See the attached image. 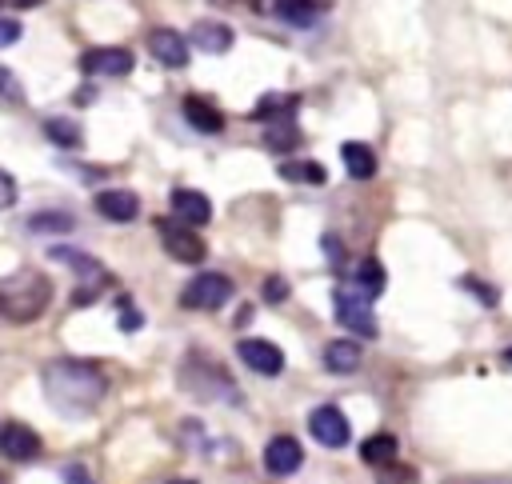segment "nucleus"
<instances>
[{"label":"nucleus","instance_id":"6e6552de","mask_svg":"<svg viewBox=\"0 0 512 484\" xmlns=\"http://www.w3.org/2000/svg\"><path fill=\"white\" fill-rule=\"evenodd\" d=\"M0 456H8V460H16V464L36 460V456H40V436H36L28 424L8 420V424L0 428Z\"/></svg>","mask_w":512,"mask_h":484},{"label":"nucleus","instance_id":"9d476101","mask_svg":"<svg viewBox=\"0 0 512 484\" xmlns=\"http://www.w3.org/2000/svg\"><path fill=\"white\" fill-rule=\"evenodd\" d=\"M304 464V448L292 440V436H272L264 444V468L272 476H292L296 468Z\"/></svg>","mask_w":512,"mask_h":484},{"label":"nucleus","instance_id":"f257e3e1","mask_svg":"<svg viewBox=\"0 0 512 484\" xmlns=\"http://www.w3.org/2000/svg\"><path fill=\"white\" fill-rule=\"evenodd\" d=\"M40 380H44L48 404L64 416H88L108 396L104 372L88 360H52V364H44Z\"/></svg>","mask_w":512,"mask_h":484},{"label":"nucleus","instance_id":"9b49d317","mask_svg":"<svg viewBox=\"0 0 512 484\" xmlns=\"http://www.w3.org/2000/svg\"><path fill=\"white\" fill-rule=\"evenodd\" d=\"M148 52L164 64V68H184L188 64V40L172 28H152L148 32Z\"/></svg>","mask_w":512,"mask_h":484},{"label":"nucleus","instance_id":"2eb2a0df","mask_svg":"<svg viewBox=\"0 0 512 484\" xmlns=\"http://www.w3.org/2000/svg\"><path fill=\"white\" fill-rule=\"evenodd\" d=\"M192 44H196L200 52H208V56H220V52L232 48V28L220 24V20H200V24L192 28Z\"/></svg>","mask_w":512,"mask_h":484},{"label":"nucleus","instance_id":"72a5a7b5","mask_svg":"<svg viewBox=\"0 0 512 484\" xmlns=\"http://www.w3.org/2000/svg\"><path fill=\"white\" fill-rule=\"evenodd\" d=\"M220 4H236V0H220Z\"/></svg>","mask_w":512,"mask_h":484},{"label":"nucleus","instance_id":"6ab92c4d","mask_svg":"<svg viewBox=\"0 0 512 484\" xmlns=\"http://www.w3.org/2000/svg\"><path fill=\"white\" fill-rule=\"evenodd\" d=\"M360 344L356 340H332V344H324V364L332 368V372H356L360 368Z\"/></svg>","mask_w":512,"mask_h":484},{"label":"nucleus","instance_id":"c85d7f7f","mask_svg":"<svg viewBox=\"0 0 512 484\" xmlns=\"http://www.w3.org/2000/svg\"><path fill=\"white\" fill-rule=\"evenodd\" d=\"M16 40H20V24L8 20V16H0V48H8V44H16Z\"/></svg>","mask_w":512,"mask_h":484},{"label":"nucleus","instance_id":"cd10ccee","mask_svg":"<svg viewBox=\"0 0 512 484\" xmlns=\"http://www.w3.org/2000/svg\"><path fill=\"white\" fill-rule=\"evenodd\" d=\"M284 296H288V284H284L280 276H268V280H264V300H272V304H280Z\"/></svg>","mask_w":512,"mask_h":484},{"label":"nucleus","instance_id":"bb28decb","mask_svg":"<svg viewBox=\"0 0 512 484\" xmlns=\"http://www.w3.org/2000/svg\"><path fill=\"white\" fill-rule=\"evenodd\" d=\"M0 96H4L8 104H24V88H20V80H12L8 68H0Z\"/></svg>","mask_w":512,"mask_h":484},{"label":"nucleus","instance_id":"7c9ffc66","mask_svg":"<svg viewBox=\"0 0 512 484\" xmlns=\"http://www.w3.org/2000/svg\"><path fill=\"white\" fill-rule=\"evenodd\" d=\"M64 484H92V480H88V472H84V468H76V464H72V468H64Z\"/></svg>","mask_w":512,"mask_h":484},{"label":"nucleus","instance_id":"5701e85b","mask_svg":"<svg viewBox=\"0 0 512 484\" xmlns=\"http://www.w3.org/2000/svg\"><path fill=\"white\" fill-rule=\"evenodd\" d=\"M360 456H364L368 464H388V460H396V440H392L388 432H376V436H368V440L360 444Z\"/></svg>","mask_w":512,"mask_h":484},{"label":"nucleus","instance_id":"f704fd0d","mask_svg":"<svg viewBox=\"0 0 512 484\" xmlns=\"http://www.w3.org/2000/svg\"><path fill=\"white\" fill-rule=\"evenodd\" d=\"M504 356H508V360H512V348H508V352H504Z\"/></svg>","mask_w":512,"mask_h":484},{"label":"nucleus","instance_id":"4be33fe9","mask_svg":"<svg viewBox=\"0 0 512 484\" xmlns=\"http://www.w3.org/2000/svg\"><path fill=\"white\" fill-rule=\"evenodd\" d=\"M280 176L284 180H296V184H324V168L316 160H284L280 164Z\"/></svg>","mask_w":512,"mask_h":484},{"label":"nucleus","instance_id":"393cba45","mask_svg":"<svg viewBox=\"0 0 512 484\" xmlns=\"http://www.w3.org/2000/svg\"><path fill=\"white\" fill-rule=\"evenodd\" d=\"M28 228H32V232H68V228H72V216H68V212H36V216L28 220Z\"/></svg>","mask_w":512,"mask_h":484},{"label":"nucleus","instance_id":"2f4dec72","mask_svg":"<svg viewBox=\"0 0 512 484\" xmlns=\"http://www.w3.org/2000/svg\"><path fill=\"white\" fill-rule=\"evenodd\" d=\"M168 484H196V480H168Z\"/></svg>","mask_w":512,"mask_h":484},{"label":"nucleus","instance_id":"aec40b11","mask_svg":"<svg viewBox=\"0 0 512 484\" xmlns=\"http://www.w3.org/2000/svg\"><path fill=\"white\" fill-rule=\"evenodd\" d=\"M352 284H356L368 300H372V296H380V292H384V268H380V260H372V256H368V260H360V268H356V280H352Z\"/></svg>","mask_w":512,"mask_h":484},{"label":"nucleus","instance_id":"1a4fd4ad","mask_svg":"<svg viewBox=\"0 0 512 484\" xmlns=\"http://www.w3.org/2000/svg\"><path fill=\"white\" fill-rule=\"evenodd\" d=\"M132 52L128 48H88L80 56V68L92 76H128L132 72Z\"/></svg>","mask_w":512,"mask_h":484},{"label":"nucleus","instance_id":"423d86ee","mask_svg":"<svg viewBox=\"0 0 512 484\" xmlns=\"http://www.w3.org/2000/svg\"><path fill=\"white\" fill-rule=\"evenodd\" d=\"M332 304H336L340 324H348V328L360 332V336H376V320H372L368 296H364L360 288H336V292H332Z\"/></svg>","mask_w":512,"mask_h":484},{"label":"nucleus","instance_id":"4468645a","mask_svg":"<svg viewBox=\"0 0 512 484\" xmlns=\"http://www.w3.org/2000/svg\"><path fill=\"white\" fill-rule=\"evenodd\" d=\"M168 200H172L176 220H184V224H192V228H200V224L212 220V204H208V196L196 192V188H176Z\"/></svg>","mask_w":512,"mask_h":484},{"label":"nucleus","instance_id":"ddd939ff","mask_svg":"<svg viewBox=\"0 0 512 484\" xmlns=\"http://www.w3.org/2000/svg\"><path fill=\"white\" fill-rule=\"evenodd\" d=\"M96 212L104 220H112V224H128V220H136L140 200L128 188H104V192H96Z\"/></svg>","mask_w":512,"mask_h":484},{"label":"nucleus","instance_id":"a211bd4d","mask_svg":"<svg viewBox=\"0 0 512 484\" xmlns=\"http://www.w3.org/2000/svg\"><path fill=\"white\" fill-rule=\"evenodd\" d=\"M340 156H344V168H348V176H356V180H368V176H376V152H372L368 144H360V140H348V144L340 148Z\"/></svg>","mask_w":512,"mask_h":484},{"label":"nucleus","instance_id":"473e14b6","mask_svg":"<svg viewBox=\"0 0 512 484\" xmlns=\"http://www.w3.org/2000/svg\"><path fill=\"white\" fill-rule=\"evenodd\" d=\"M0 484H8V476H4V472H0Z\"/></svg>","mask_w":512,"mask_h":484},{"label":"nucleus","instance_id":"39448f33","mask_svg":"<svg viewBox=\"0 0 512 484\" xmlns=\"http://www.w3.org/2000/svg\"><path fill=\"white\" fill-rule=\"evenodd\" d=\"M160 228V240H164V252L172 256V260H180V264H200L204 260V240L192 232V224H172V220H160L156 224Z\"/></svg>","mask_w":512,"mask_h":484},{"label":"nucleus","instance_id":"b1692460","mask_svg":"<svg viewBox=\"0 0 512 484\" xmlns=\"http://www.w3.org/2000/svg\"><path fill=\"white\" fill-rule=\"evenodd\" d=\"M44 136H48L52 144H60V148H72V144H80V128H76L72 120H64V116H52V120H44Z\"/></svg>","mask_w":512,"mask_h":484},{"label":"nucleus","instance_id":"7ed1b4c3","mask_svg":"<svg viewBox=\"0 0 512 484\" xmlns=\"http://www.w3.org/2000/svg\"><path fill=\"white\" fill-rule=\"evenodd\" d=\"M228 296H232V280H228V276H220V272H200V276H192V280L184 284L180 304H184V308H196V312H216V308L228 304Z\"/></svg>","mask_w":512,"mask_h":484},{"label":"nucleus","instance_id":"a878e982","mask_svg":"<svg viewBox=\"0 0 512 484\" xmlns=\"http://www.w3.org/2000/svg\"><path fill=\"white\" fill-rule=\"evenodd\" d=\"M292 108H296V96H264L260 100V108H256V116H292Z\"/></svg>","mask_w":512,"mask_h":484},{"label":"nucleus","instance_id":"f03ea898","mask_svg":"<svg viewBox=\"0 0 512 484\" xmlns=\"http://www.w3.org/2000/svg\"><path fill=\"white\" fill-rule=\"evenodd\" d=\"M52 304V280L36 268H16L0 276V316L8 324H32Z\"/></svg>","mask_w":512,"mask_h":484},{"label":"nucleus","instance_id":"412c9836","mask_svg":"<svg viewBox=\"0 0 512 484\" xmlns=\"http://www.w3.org/2000/svg\"><path fill=\"white\" fill-rule=\"evenodd\" d=\"M264 144H268V148H276V152H288V148H296V144H300V132H296V124L284 116V120H272V124H268Z\"/></svg>","mask_w":512,"mask_h":484},{"label":"nucleus","instance_id":"c756f323","mask_svg":"<svg viewBox=\"0 0 512 484\" xmlns=\"http://www.w3.org/2000/svg\"><path fill=\"white\" fill-rule=\"evenodd\" d=\"M16 200V180L8 172H0V208H8Z\"/></svg>","mask_w":512,"mask_h":484},{"label":"nucleus","instance_id":"f8f14e48","mask_svg":"<svg viewBox=\"0 0 512 484\" xmlns=\"http://www.w3.org/2000/svg\"><path fill=\"white\" fill-rule=\"evenodd\" d=\"M236 352H240V360H244L252 372H260V376H276V372L284 368V352H280L272 340H240Z\"/></svg>","mask_w":512,"mask_h":484},{"label":"nucleus","instance_id":"f3484780","mask_svg":"<svg viewBox=\"0 0 512 484\" xmlns=\"http://www.w3.org/2000/svg\"><path fill=\"white\" fill-rule=\"evenodd\" d=\"M184 120H188L196 132H220V128H224L220 108L208 104L204 96H188V100H184Z\"/></svg>","mask_w":512,"mask_h":484},{"label":"nucleus","instance_id":"20e7f679","mask_svg":"<svg viewBox=\"0 0 512 484\" xmlns=\"http://www.w3.org/2000/svg\"><path fill=\"white\" fill-rule=\"evenodd\" d=\"M52 256H56L60 264L76 268V276H84V280H80L84 288H76V292H72V304H92V300H96V292H100L104 284H112V280H108V272H104L92 256H84V252H76V248H52Z\"/></svg>","mask_w":512,"mask_h":484},{"label":"nucleus","instance_id":"dca6fc26","mask_svg":"<svg viewBox=\"0 0 512 484\" xmlns=\"http://www.w3.org/2000/svg\"><path fill=\"white\" fill-rule=\"evenodd\" d=\"M272 8H276L280 20H288L296 28H308L312 20H320L328 12V0H276Z\"/></svg>","mask_w":512,"mask_h":484},{"label":"nucleus","instance_id":"0eeeda50","mask_svg":"<svg viewBox=\"0 0 512 484\" xmlns=\"http://www.w3.org/2000/svg\"><path fill=\"white\" fill-rule=\"evenodd\" d=\"M308 432L316 436V444L324 448H344L352 428H348V416L336 408V404H320L312 416H308Z\"/></svg>","mask_w":512,"mask_h":484}]
</instances>
